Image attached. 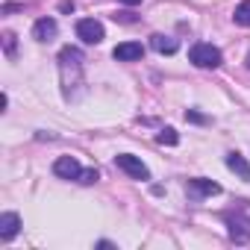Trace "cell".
<instances>
[{
	"label": "cell",
	"mask_w": 250,
	"mask_h": 250,
	"mask_svg": "<svg viewBox=\"0 0 250 250\" xmlns=\"http://www.w3.org/2000/svg\"><path fill=\"white\" fill-rule=\"evenodd\" d=\"M115 165H118L124 174H130L133 180H150L147 165H145L139 156H133V153H118V156H115Z\"/></svg>",
	"instance_id": "4"
},
{
	"label": "cell",
	"mask_w": 250,
	"mask_h": 250,
	"mask_svg": "<svg viewBox=\"0 0 250 250\" xmlns=\"http://www.w3.org/2000/svg\"><path fill=\"white\" fill-rule=\"evenodd\" d=\"M186 191H188V197L203 200V197L221 194V186H218V183H212V180H206V177H194V180H188V183H186Z\"/></svg>",
	"instance_id": "6"
},
{
	"label": "cell",
	"mask_w": 250,
	"mask_h": 250,
	"mask_svg": "<svg viewBox=\"0 0 250 250\" xmlns=\"http://www.w3.org/2000/svg\"><path fill=\"white\" fill-rule=\"evenodd\" d=\"M3 50H6V56H15V36L12 33L3 36Z\"/></svg>",
	"instance_id": "17"
},
{
	"label": "cell",
	"mask_w": 250,
	"mask_h": 250,
	"mask_svg": "<svg viewBox=\"0 0 250 250\" xmlns=\"http://www.w3.org/2000/svg\"><path fill=\"white\" fill-rule=\"evenodd\" d=\"M121 3H124V6H139L142 0H121Z\"/></svg>",
	"instance_id": "19"
},
{
	"label": "cell",
	"mask_w": 250,
	"mask_h": 250,
	"mask_svg": "<svg viewBox=\"0 0 250 250\" xmlns=\"http://www.w3.org/2000/svg\"><path fill=\"white\" fill-rule=\"evenodd\" d=\"M59 77H62V94L65 100H74V88L83 85V50L80 47H62L59 50Z\"/></svg>",
	"instance_id": "1"
},
{
	"label": "cell",
	"mask_w": 250,
	"mask_h": 250,
	"mask_svg": "<svg viewBox=\"0 0 250 250\" xmlns=\"http://www.w3.org/2000/svg\"><path fill=\"white\" fill-rule=\"evenodd\" d=\"M186 121H191V124H209V118L200 115L197 109H188V112H186Z\"/></svg>",
	"instance_id": "16"
},
{
	"label": "cell",
	"mask_w": 250,
	"mask_h": 250,
	"mask_svg": "<svg viewBox=\"0 0 250 250\" xmlns=\"http://www.w3.org/2000/svg\"><path fill=\"white\" fill-rule=\"evenodd\" d=\"M80 162L74 159V156H59L56 162H53V174L56 177H62V180H77L80 177Z\"/></svg>",
	"instance_id": "8"
},
{
	"label": "cell",
	"mask_w": 250,
	"mask_h": 250,
	"mask_svg": "<svg viewBox=\"0 0 250 250\" xmlns=\"http://www.w3.org/2000/svg\"><path fill=\"white\" fill-rule=\"evenodd\" d=\"M227 168L232 174H238L241 180H250V162L241 156V153H227Z\"/></svg>",
	"instance_id": "11"
},
{
	"label": "cell",
	"mask_w": 250,
	"mask_h": 250,
	"mask_svg": "<svg viewBox=\"0 0 250 250\" xmlns=\"http://www.w3.org/2000/svg\"><path fill=\"white\" fill-rule=\"evenodd\" d=\"M232 18H235V24L250 27V0H241V3L235 6V12H232Z\"/></svg>",
	"instance_id": "13"
},
{
	"label": "cell",
	"mask_w": 250,
	"mask_h": 250,
	"mask_svg": "<svg viewBox=\"0 0 250 250\" xmlns=\"http://www.w3.org/2000/svg\"><path fill=\"white\" fill-rule=\"evenodd\" d=\"M56 30H59V27H56L53 18H39V21L33 24V39H36V42H50V39L56 36Z\"/></svg>",
	"instance_id": "10"
},
{
	"label": "cell",
	"mask_w": 250,
	"mask_h": 250,
	"mask_svg": "<svg viewBox=\"0 0 250 250\" xmlns=\"http://www.w3.org/2000/svg\"><path fill=\"white\" fill-rule=\"evenodd\" d=\"M247 68H250V53H247Z\"/></svg>",
	"instance_id": "20"
},
{
	"label": "cell",
	"mask_w": 250,
	"mask_h": 250,
	"mask_svg": "<svg viewBox=\"0 0 250 250\" xmlns=\"http://www.w3.org/2000/svg\"><path fill=\"white\" fill-rule=\"evenodd\" d=\"M150 47L156 50V53H177V39H171V36H162V33H156V36H150Z\"/></svg>",
	"instance_id": "12"
},
{
	"label": "cell",
	"mask_w": 250,
	"mask_h": 250,
	"mask_svg": "<svg viewBox=\"0 0 250 250\" xmlns=\"http://www.w3.org/2000/svg\"><path fill=\"white\" fill-rule=\"evenodd\" d=\"M221 59H224L221 50L215 44H209V42H194L191 50H188V62L197 65V68H218Z\"/></svg>",
	"instance_id": "3"
},
{
	"label": "cell",
	"mask_w": 250,
	"mask_h": 250,
	"mask_svg": "<svg viewBox=\"0 0 250 250\" xmlns=\"http://www.w3.org/2000/svg\"><path fill=\"white\" fill-rule=\"evenodd\" d=\"M18 229H21V215L18 212H3V215H0V238H3V241L15 238Z\"/></svg>",
	"instance_id": "9"
},
{
	"label": "cell",
	"mask_w": 250,
	"mask_h": 250,
	"mask_svg": "<svg viewBox=\"0 0 250 250\" xmlns=\"http://www.w3.org/2000/svg\"><path fill=\"white\" fill-rule=\"evenodd\" d=\"M112 56H115L118 62H139V59L145 56V47H142L139 42H124V44H118V47L112 50Z\"/></svg>",
	"instance_id": "7"
},
{
	"label": "cell",
	"mask_w": 250,
	"mask_h": 250,
	"mask_svg": "<svg viewBox=\"0 0 250 250\" xmlns=\"http://www.w3.org/2000/svg\"><path fill=\"white\" fill-rule=\"evenodd\" d=\"M15 9H24V3H6L3 12H15Z\"/></svg>",
	"instance_id": "18"
},
{
	"label": "cell",
	"mask_w": 250,
	"mask_h": 250,
	"mask_svg": "<svg viewBox=\"0 0 250 250\" xmlns=\"http://www.w3.org/2000/svg\"><path fill=\"white\" fill-rule=\"evenodd\" d=\"M224 221H227L229 238L235 244H247L250 241V203L247 200H241V203H235V209L224 212Z\"/></svg>",
	"instance_id": "2"
},
{
	"label": "cell",
	"mask_w": 250,
	"mask_h": 250,
	"mask_svg": "<svg viewBox=\"0 0 250 250\" xmlns=\"http://www.w3.org/2000/svg\"><path fill=\"white\" fill-rule=\"evenodd\" d=\"M103 24L100 21H94V18H83V21H77V39H83L85 44H100L103 42Z\"/></svg>",
	"instance_id": "5"
},
{
	"label": "cell",
	"mask_w": 250,
	"mask_h": 250,
	"mask_svg": "<svg viewBox=\"0 0 250 250\" xmlns=\"http://www.w3.org/2000/svg\"><path fill=\"white\" fill-rule=\"evenodd\" d=\"M97 180H100V174H97L94 168H83L80 177H77V183H83V186H91V183H97Z\"/></svg>",
	"instance_id": "15"
},
{
	"label": "cell",
	"mask_w": 250,
	"mask_h": 250,
	"mask_svg": "<svg viewBox=\"0 0 250 250\" xmlns=\"http://www.w3.org/2000/svg\"><path fill=\"white\" fill-rule=\"evenodd\" d=\"M156 142H159V145H168V147H174V145L180 142V136H177V130H174V127H165V130L156 136Z\"/></svg>",
	"instance_id": "14"
}]
</instances>
